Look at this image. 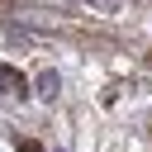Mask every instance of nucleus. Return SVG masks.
<instances>
[{
  "mask_svg": "<svg viewBox=\"0 0 152 152\" xmlns=\"http://www.w3.org/2000/svg\"><path fill=\"white\" fill-rule=\"evenodd\" d=\"M0 95H14V100H24V95H28V81H24L14 66H0Z\"/></svg>",
  "mask_w": 152,
  "mask_h": 152,
  "instance_id": "f257e3e1",
  "label": "nucleus"
},
{
  "mask_svg": "<svg viewBox=\"0 0 152 152\" xmlns=\"http://www.w3.org/2000/svg\"><path fill=\"white\" fill-rule=\"evenodd\" d=\"M33 86H38V95H43V100H57V90H62L57 71H38V81H33Z\"/></svg>",
  "mask_w": 152,
  "mask_h": 152,
  "instance_id": "f03ea898",
  "label": "nucleus"
},
{
  "mask_svg": "<svg viewBox=\"0 0 152 152\" xmlns=\"http://www.w3.org/2000/svg\"><path fill=\"white\" fill-rule=\"evenodd\" d=\"M86 5H90L95 14H114V10H119V0H86Z\"/></svg>",
  "mask_w": 152,
  "mask_h": 152,
  "instance_id": "7ed1b4c3",
  "label": "nucleus"
},
{
  "mask_svg": "<svg viewBox=\"0 0 152 152\" xmlns=\"http://www.w3.org/2000/svg\"><path fill=\"white\" fill-rule=\"evenodd\" d=\"M19 152H43L38 142H28V138H19Z\"/></svg>",
  "mask_w": 152,
  "mask_h": 152,
  "instance_id": "20e7f679",
  "label": "nucleus"
}]
</instances>
